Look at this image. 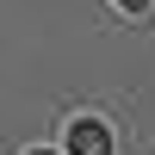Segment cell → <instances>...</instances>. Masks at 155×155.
<instances>
[{
	"mask_svg": "<svg viewBox=\"0 0 155 155\" xmlns=\"http://www.w3.org/2000/svg\"><path fill=\"white\" fill-rule=\"evenodd\" d=\"M68 155H112V130L99 118H74L68 124Z\"/></svg>",
	"mask_w": 155,
	"mask_h": 155,
	"instance_id": "6da1fadb",
	"label": "cell"
},
{
	"mask_svg": "<svg viewBox=\"0 0 155 155\" xmlns=\"http://www.w3.org/2000/svg\"><path fill=\"white\" fill-rule=\"evenodd\" d=\"M118 6H130V12H143V6H149V0H118Z\"/></svg>",
	"mask_w": 155,
	"mask_h": 155,
	"instance_id": "7a4b0ae2",
	"label": "cell"
},
{
	"mask_svg": "<svg viewBox=\"0 0 155 155\" xmlns=\"http://www.w3.org/2000/svg\"><path fill=\"white\" fill-rule=\"evenodd\" d=\"M31 155H50V149H31Z\"/></svg>",
	"mask_w": 155,
	"mask_h": 155,
	"instance_id": "3957f363",
	"label": "cell"
}]
</instances>
